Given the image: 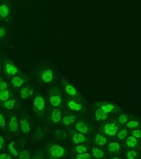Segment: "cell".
<instances>
[{"instance_id": "1", "label": "cell", "mask_w": 141, "mask_h": 159, "mask_svg": "<svg viewBox=\"0 0 141 159\" xmlns=\"http://www.w3.org/2000/svg\"><path fill=\"white\" fill-rule=\"evenodd\" d=\"M49 153L53 158H60L64 156L65 149L59 145H52L49 149Z\"/></svg>"}, {"instance_id": "2", "label": "cell", "mask_w": 141, "mask_h": 159, "mask_svg": "<svg viewBox=\"0 0 141 159\" xmlns=\"http://www.w3.org/2000/svg\"><path fill=\"white\" fill-rule=\"evenodd\" d=\"M118 127L115 123H109L104 125V131L106 136L109 137H114L116 136Z\"/></svg>"}, {"instance_id": "3", "label": "cell", "mask_w": 141, "mask_h": 159, "mask_svg": "<svg viewBox=\"0 0 141 159\" xmlns=\"http://www.w3.org/2000/svg\"><path fill=\"white\" fill-rule=\"evenodd\" d=\"M4 71L5 72V74L9 76H13L15 75L18 73V69L17 67V66L12 61H6L4 64Z\"/></svg>"}, {"instance_id": "4", "label": "cell", "mask_w": 141, "mask_h": 159, "mask_svg": "<svg viewBox=\"0 0 141 159\" xmlns=\"http://www.w3.org/2000/svg\"><path fill=\"white\" fill-rule=\"evenodd\" d=\"M54 77V73L51 68H46L43 70L41 74V78L43 82L46 84L51 83Z\"/></svg>"}, {"instance_id": "5", "label": "cell", "mask_w": 141, "mask_h": 159, "mask_svg": "<svg viewBox=\"0 0 141 159\" xmlns=\"http://www.w3.org/2000/svg\"><path fill=\"white\" fill-rule=\"evenodd\" d=\"M34 107L35 109L39 111L42 112L45 110L46 108V102L44 98L41 95H37L34 99Z\"/></svg>"}, {"instance_id": "6", "label": "cell", "mask_w": 141, "mask_h": 159, "mask_svg": "<svg viewBox=\"0 0 141 159\" xmlns=\"http://www.w3.org/2000/svg\"><path fill=\"white\" fill-rule=\"evenodd\" d=\"M67 106H68V108L73 111L81 112L84 110V107L83 104L76 101H68V102H67Z\"/></svg>"}, {"instance_id": "7", "label": "cell", "mask_w": 141, "mask_h": 159, "mask_svg": "<svg viewBox=\"0 0 141 159\" xmlns=\"http://www.w3.org/2000/svg\"><path fill=\"white\" fill-rule=\"evenodd\" d=\"M10 14L11 9L9 5L6 3H2L0 4V19H7L9 17Z\"/></svg>"}, {"instance_id": "8", "label": "cell", "mask_w": 141, "mask_h": 159, "mask_svg": "<svg viewBox=\"0 0 141 159\" xmlns=\"http://www.w3.org/2000/svg\"><path fill=\"white\" fill-rule=\"evenodd\" d=\"M50 104L54 107H60L62 104V97L58 93H53L50 97Z\"/></svg>"}, {"instance_id": "9", "label": "cell", "mask_w": 141, "mask_h": 159, "mask_svg": "<svg viewBox=\"0 0 141 159\" xmlns=\"http://www.w3.org/2000/svg\"><path fill=\"white\" fill-rule=\"evenodd\" d=\"M64 89L67 94L70 96H76L77 95V91L76 88L70 83L64 82Z\"/></svg>"}, {"instance_id": "10", "label": "cell", "mask_w": 141, "mask_h": 159, "mask_svg": "<svg viewBox=\"0 0 141 159\" xmlns=\"http://www.w3.org/2000/svg\"><path fill=\"white\" fill-rule=\"evenodd\" d=\"M62 113L59 109H54L51 114V121L53 123H58L61 120Z\"/></svg>"}, {"instance_id": "11", "label": "cell", "mask_w": 141, "mask_h": 159, "mask_svg": "<svg viewBox=\"0 0 141 159\" xmlns=\"http://www.w3.org/2000/svg\"><path fill=\"white\" fill-rule=\"evenodd\" d=\"M95 117L96 121H102L106 120V119L108 118V114L105 113L104 110H102L100 108H99L95 111Z\"/></svg>"}, {"instance_id": "12", "label": "cell", "mask_w": 141, "mask_h": 159, "mask_svg": "<svg viewBox=\"0 0 141 159\" xmlns=\"http://www.w3.org/2000/svg\"><path fill=\"white\" fill-rule=\"evenodd\" d=\"M24 83V79L20 76H15L11 80V84L15 88H21Z\"/></svg>"}, {"instance_id": "13", "label": "cell", "mask_w": 141, "mask_h": 159, "mask_svg": "<svg viewBox=\"0 0 141 159\" xmlns=\"http://www.w3.org/2000/svg\"><path fill=\"white\" fill-rule=\"evenodd\" d=\"M76 130L82 134H87L89 131V125L83 121H79L76 125Z\"/></svg>"}, {"instance_id": "14", "label": "cell", "mask_w": 141, "mask_h": 159, "mask_svg": "<svg viewBox=\"0 0 141 159\" xmlns=\"http://www.w3.org/2000/svg\"><path fill=\"white\" fill-rule=\"evenodd\" d=\"M73 142L76 144H80L83 143L85 142V136L82 133H75L73 134L72 136Z\"/></svg>"}, {"instance_id": "15", "label": "cell", "mask_w": 141, "mask_h": 159, "mask_svg": "<svg viewBox=\"0 0 141 159\" xmlns=\"http://www.w3.org/2000/svg\"><path fill=\"white\" fill-rule=\"evenodd\" d=\"M18 129V119L16 116H12L9 121V130L11 132H16Z\"/></svg>"}, {"instance_id": "16", "label": "cell", "mask_w": 141, "mask_h": 159, "mask_svg": "<svg viewBox=\"0 0 141 159\" xmlns=\"http://www.w3.org/2000/svg\"><path fill=\"white\" fill-rule=\"evenodd\" d=\"M20 127L24 133H28L31 130L30 123L26 119H22L20 121Z\"/></svg>"}, {"instance_id": "17", "label": "cell", "mask_w": 141, "mask_h": 159, "mask_svg": "<svg viewBox=\"0 0 141 159\" xmlns=\"http://www.w3.org/2000/svg\"><path fill=\"white\" fill-rule=\"evenodd\" d=\"M33 94V89L29 88H23L20 91V97L22 99L29 98Z\"/></svg>"}, {"instance_id": "18", "label": "cell", "mask_w": 141, "mask_h": 159, "mask_svg": "<svg viewBox=\"0 0 141 159\" xmlns=\"http://www.w3.org/2000/svg\"><path fill=\"white\" fill-rule=\"evenodd\" d=\"M102 110H104L105 113L107 114H110L111 112H112L115 109V105L113 104H111V103H107V104H105L99 107Z\"/></svg>"}, {"instance_id": "19", "label": "cell", "mask_w": 141, "mask_h": 159, "mask_svg": "<svg viewBox=\"0 0 141 159\" xmlns=\"http://www.w3.org/2000/svg\"><path fill=\"white\" fill-rule=\"evenodd\" d=\"M75 121H76V117L72 115H67L65 117H64L61 120L63 124L66 126H68L72 124Z\"/></svg>"}, {"instance_id": "20", "label": "cell", "mask_w": 141, "mask_h": 159, "mask_svg": "<svg viewBox=\"0 0 141 159\" xmlns=\"http://www.w3.org/2000/svg\"><path fill=\"white\" fill-rule=\"evenodd\" d=\"M109 151L111 153H116L120 149V145L117 142H111L108 146Z\"/></svg>"}, {"instance_id": "21", "label": "cell", "mask_w": 141, "mask_h": 159, "mask_svg": "<svg viewBox=\"0 0 141 159\" xmlns=\"http://www.w3.org/2000/svg\"><path fill=\"white\" fill-rule=\"evenodd\" d=\"M11 93L7 89L0 91V101L5 102L10 98Z\"/></svg>"}, {"instance_id": "22", "label": "cell", "mask_w": 141, "mask_h": 159, "mask_svg": "<svg viewBox=\"0 0 141 159\" xmlns=\"http://www.w3.org/2000/svg\"><path fill=\"white\" fill-rule=\"evenodd\" d=\"M95 142L98 145H104L107 142V139L104 136L98 134L95 137Z\"/></svg>"}, {"instance_id": "23", "label": "cell", "mask_w": 141, "mask_h": 159, "mask_svg": "<svg viewBox=\"0 0 141 159\" xmlns=\"http://www.w3.org/2000/svg\"><path fill=\"white\" fill-rule=\"evenodd\" d=\"M92 156L95 158H102L104 157V152L98 148H94L92 149Z\"/></svg>"}, {"instance_id": "24", "label": "cell", "mask_w": 141, "mask_h": 159, "mask_svg": "<svg viewBox=\"0 0 141 159\" xmlns=\"http://www.w3.org/2000/svg\"><path fill=\"white\" fill-rule=\"evenodd\" d=\"M126 144L129 148H135L137 144V138L134 137L133 136H129L128 138H127V140H126Z\"/></svg>"}, {"instance_id": "25", "label": "cell", "mask_w": 141, "mask_h": 159, "mask_svg": "<svg viewBox=\"0 0 141 159\" xmlns=\"http://www.w3.org/2000/svg\"><path fill=\"white\" fill-rule=\"evenodd\" d=\"M3 102H4L3 104L4 107L8 110H11L13 108H15L16 105V101L13 98H9L8 100L5 101Z\"/></svg>"}, {"instance_id": "26", "label": "cell", "mask_w": 141, "mask_h": 159, "mask_svg": "<svg viewBox=\"0 0 141 159\" xmlns=\"http://www.w3.org/2000/svg\"><path fill=\"white\" fill-rule=\"evenodd\" d=\"M9 150L10 151V153L15 157H17L18 155V151L15 149V142L12 141L11 142L9 145Z\"/></svg>"}, {"instance_id": "27", "label": "cell", "mask_w": 141, "mask_h": 159, "mask_svg": "<svg viewBox=\"0 0 141 159\" xmlns=\"http://www.w3.org/2000/svg\"><path fill=\"white\" fill-rule=\"evenodd\" d=\"M18 158L20 159H29L30 158V154L28 151H22L18 155Z\"/></svg>"}, {"instance_id": "28", "label": "cell", "mask_w": 141, "mask_h": 159, "mask_svg": "<svg viewBox=\"0 0 141 159\" xmlns=\"http://www.w3.org/2000/svg\"><path fill=\"white\" fill-rule=\"evenodd\" d=\"M117 134H116V135L119 140H122V139H124L126 137V136L127 134V130L126 129H123L122 130H120Z\"/></svg>"}, {"instance_id": "29", "label": "cell", "mask_w": 141, "mask_h": 159, "mask_svg": "<svg viewBox=\"0 0 141 159\" xmlns=\"http://www.w3.org/2000/svg\"><path fill=\"white\" fill-rule=\"evenodd\" d=\"M76 151L78 153H85V152H88V149H87L86 145H79L76 148Z\"/></svg>"}, {"instance_id": "30", "label": "cell", "mask_w": 141, "mask_h": 159, "mask_svg": "<svg viewBox=\"0 0 141 159\" xmlns=\"http://www.w3.org/2000/svg\"><path fill=\"white\" fill-rule=\"evenodd\" d=\"M139 123L137 121L135 120H133V121H130L128 123H127L126 125V127L127 129H134V128H136L139 126Z\"/></svg>"}, {"instance_id": "31", "label": "cell", "mask_w": 141, "mask_h": 159, "mask_svg": "<svg viewBox=\"0 0 141 159\" xmlns=\"http://www.w3.org/2000/svg\"><path fill=\"white\" fill-rule=\"evenodd\" d=\"M75 158L78 159H89L90 158V155L88 152H85V153H79L75 156Z\"/></svg>"}, {"instance_id": "32", "label": "cell", "mask_w": 141, "mask_h": 159, "mask_svg": "<svg viewBox=\"0 0 141 159\" xmlns=\"http://www.w3.org/2000/svg\"><path fill=\"white\" fill-rule=\"evenodd\" d=\"M7 34V30L4 26L0 25V40L5 39Z\"/></svg>"}, {"instance_id": "33", "label": "cell", "mask_w": 141, "mask_h": 159, "mask_svg": "<svg viewBox=\"0 0 141 159\" xmlns=\"http://www.w3.org/2000/svg\"><path fill=\"white\" fill-rule=\"evenodd\" d=\"M127 121H128V116H127L126 114L120 115L118 118L119 123L122 125L126 124L127 122Z\"/></svg>"}, {"instance_id": "34", "label": "cell", "mask_w": 141, "mask_h": 159, "mask_svg": "<svg viewBox=\"0 0 141 159\" xmlns=\"http://www.w3.org/2000/svg\"><path fill=\"white\" fill-rule=\"evenodd\" d=\"M137 153L135 151L130 150L128 151V153L127 154V158L134 159L137 157Z\"/></svg>"}, {"instance_id": "35", "label": "cell", "mask_w": 141, "mask_h": 159, "mask_svg": "<svg viewBox=\"0 0 141 159\" xmlns=\"http://www.w3.org/2000/svg\"><path fill=\"white\" fill-rule=\"evenodd\" d=\"M131 135L137 138H140L141 137V133L140 130H135L131 132Z\"/></svg>"}, {"instance_id": "36", "label": "cell", "mask_w": 141, "mask_h": 159, "mask_svg": "<svg viewBox=\"0 0 141 159\" xmlns=\"http://www.w3.org/2000/svg\"><path fill=\"white\" fill-rule=\"evenodd\" d=\"M0 127H5V119L2 114L0 113Z\"/></svg>"}, {"instance_id": "37", "label": "cell", "mask_w": 141, "mask_h": 159, "mask_svg": "<svg viewBox=\"0 0 141 159\" xmlns=\"http://www.w3.org/2000/svg\"><path fill=\"white\" fill-rule=\"evenodd\" d=\"M6 89H7V83L3 80L0 82V91L4 90Z\"/></svg>"}, {"instance_id": "38", "label": "cell", "mask_w": 141, "mask_h": 159, "mask_svg": "<svg viewBox=\"0 0 141 159\" xmlns=\"http://www.w3.org/2000/svg\"><path fill=\"white\" fill-rule=\"evenodd\" d=\"M11 157L7 153H2L0 155V159H11Z\"/></svg>"}, {"instance_id": "39", "label": "cell", "mask_w": 141, "mask_h": 159, "mask_svg": "<svg viewBox=\"0 0 141 159\" xmlns=\"http://www.w3.org/2000/svg\"><path fill=\"white\" fill-rule=\"evenodd\" d=\"M3 143H4V139L2 136H0V149H2L3 148Z\"/></svg>"}, {"instance_id": "40", "label": "cell", "mask_w": 141, "mask_h": 159, "mask_svg": "<svg viewBox=\"0 0 141 159\" xmlns=\"http://www.w3.org/2000/svg\"><path fill=\"white\" fill-rule=\"evenodd\" d=\"M2 80H3V78L2 77H0V82H1Z\"/></svg>"}, {"instance_id": "41", "label": "cell", "mask_w": 141, "mask_h": 159, "mask_svg": "<svg viewBox=\"0 0 141 159\" xmlns=\"http://www.w3.org/2000/svg\"><path fill=\"white\" fill-rule=\"evenodd\" d=\"M0 70H1V66H0Z\"/></svg>"}]
</instances>
